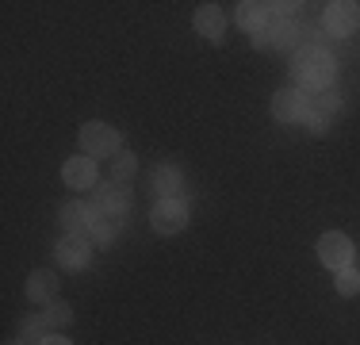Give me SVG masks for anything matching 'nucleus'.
Here are the masks:
<instances>
[{
	"label": "nucleus",
	"mask_w": 360,
	"mask_h": 345,
	"mask_svg": "<svg viewBox=\"0 0 360 345\" xmlns=\"http://www.w3.org/2000/svg\"><path fill=\"white\" fill-rule=\"evenodd\" d=\"M291 73H295V89H303V92H322V89H333L338 62H333V54H330L326 46H319V42H307V46L295 50Z\"/></svg>",
	"instance_id": "obj_1"
},
{
	"label": "nucleus",
	"mask_w": 360,
	"mask_h": 345,
	"mask_svg": "<svg viewBox=\"0 0 360 345\" xmlns=\"http://www.w3.org/2000/svg\"><path fill=\"white\" fill-rule=\"evenodd\" d=\"M81 146L89 158H115L119 153V131L108 123H84L81 127Z\"/></svg>",
	"instance_id": "obj_2"
},
{
	"label": "nucleus",
	"mask_w": 360,
	"mask_h": 345,
	"mask_svg": "<svg viewBox=\"0 0 360 345\" xmlns=\"http://www.w3.org/2000/svg\"><path fill=\"white\" fill-rule=\"evenodd\" d=\"M341 111V96L333 89H322V92H311V104H307V115L303 123L311 127V134H322L330 127V119Z\"/></svg>",
	"instance_id": "obj_3"
},
{
	"label": "nucleus",
	"mask_w": 360,
	"mask_h": 345,
	"mask_svg": "<svg viewBox=\"0 0 360 345\" xmlns=\"http://www.w3.org/2000/svg\"><path fill=\"white\" fill-rule=\"evenodd\" d=\"M353 242H349L341 230H330V234H322L319 238V261L326 265V269H333V272H341V269H349L353 265Z\"/></svg>",
	"instance_id": "obj_4"
},
{
	"label": "nucleus",
	"mask_w": 360,
	"mask_h": 345,
	"mask_svg": "<svg viewBox=\"0 0 360 345\" xmlns=\"http://www.w3.org/2000/svg\"><path fill=\"white\" fill-rule=\"evenodd\" d=\"M58 265L62 269H70V272H81L84 265L92 261V242H89V234H65L62 242H58Z\"/></svg>",
	"instance_id": "obj_5"
},
{
	"label": "nucleus",
	"mask_w": 360,
	"mask_h": 345,
	"mask_svg": "<svg viewBox=\"0 0 360 345\" xmlns=\"http://www.w3.org/2000/svg\"><path fill=\"white\" fill-rule=\"evenodd\" d=\"M150 222L158 234H180L188 227V207L180 200H158L150 211Z\"/></svg>",
	"instance_id": "obj_6"
},
{
	"label": "nucleus",
	"mask_w": 360,
	"mask_h": 345,
	"mask_svg": "<svg viewBox=\"0 0 360 345\" xmlns=\"http://www.w3.org/2000/svg\"><path fill=\"white\" fill-rule=\"evenodd\" d=\"M127 207H131V192L123 184H100L96 196H92V215H111V219H123Z\"/></svg>",
	"instance_id": "obj_7"
},
{
	"label": "nucleus",
	"mask_w": 360,
	"mask_h": 345,
	"mask_svg": "<svg viewBox=\"0 0 360 345\" xmlns=\"http://www.w3.org/2000/svg\"><path fill=\"white\" fill-rule=\"evenodd\" d=\"M307 104H311V92L284 89V92H276V96H272V115H276L280 123H303Z\"/></svg>",
	"instance_id": "obj_8"
},
{
	"label": "nucleus",
	"mask_w": 360,
	"mask_h": 345,
	"mask_svg": "<svg viewBox=\"0 0 360 345\" xmlns=\"http://www.w3.org/2000/svg\"><path fill=\"white\" fill-rule=\"evenodd\" d=\"M326 31L330 34H353L356 27H360V4H353V0H338V4H330L326 8Z\"/></svg>",
	"instance_id": "obj_9"
},
{
	"label": "nucleus",
	"mask_w": 360,
	"mask_h": 345,
	"mask_svg": "<svg viewBox=\"0 0 360 345\" xmlns=\"http://www.w3.org/2000/svg\"><path fill=\"white\" fill-rule=\"evenodd\" d=\"M295 39H299V31H295V23L291 20H276V23H269L264 31H257L253 34V46L257 50H288V46H295Z\"/></svg>",
	"instance_id": "obj_10"
},
{
	"label": "nucleus",
	"mask_w": 360,
	"mask_h": 345,
	"mask_svg": "<svg viewBox=\"0 0 360 345\" xmlns=\"http://www.w3.org/2000/svg\"><path fill=\"white\" fill-rule=\"evenodd\" d=\"M234 20H238V27L242 31H264L272 23V4H261V0H242L238 4V12H234Z\"/></svg>",
	"instance_id": "obj_11"
},
{
	"label": "nucleus",
	"mask_w": 360,
	"mask_h": 345,
	"mask_svg": "<svg viewBox=\"0 0 360 345\" xmlns=\"http://www.w3.org/2000/svg\"><path fill=\"white\" fill-rule=\"evenodd\" d=\"M62 177H65V184H70V188L84 192V188L96 184V161H89L84 153H81V158H70V161H65V169H62Z\"/></svg>",
	"instance_id": "obj_12"
},
{
	"label": "nucleus",
	"mask_w": 360,
	"mask_h": 345,
	"mask_svg": "<svg viewBox=\"0 0 360 345\" xmlns=\"http://www.w3.org/2000/svg\"><path fill=\"white\" fill-rule=\"evenodd\" d=\"M92 203H81V200H70V203H62V227H65V234H89V227H92Z\"/></svg>",
	"instance_id": "obj_13"
},
{
	"label": "nucleus",
	"mask_w": 360,
	"mask_h": 345,
	"mask_svg": "<svg viewBox=\"0 0 360 345\" xmlns=\"http://www.w3.org/2000/svg\"><path fill=\"white\" fill-rule=\"evenodd\" d=\"M222 27H226V20H222V8H219V4L195 8V31H200L203 39L219 42V39H222Z\"/></svg>",
	"instance_id": "obj_14"
},
{
	"label": "nucleus",
	"mask_w": 360,
	"mask_h": 345,
	"mask_svg": "<svg viewBox=\"0 0 360 345\" xmlns=\"http://www.w3.org/2000/svg\"><path fill=\"white\" fill-rule=\"evenodd\" d=\"M150 184H153V192H158L161 200H176V192L184 188V177H180L176 165H158L153 177H150Z\"/></svg>",
	"instance_id": "obj_15"
},
{
	"label": "nucleus",
	"mask_w": 360,
	"mask_h": 345,
	"mask_svg": "<svg viewBox=\"0 0 360 345\" xmlns=\"http://www.w3.org/2000/svg\"><path fill=\"white\" fill-rule=\"evenodd\" d=\"M58 296V276L50 269H35L27 280V299H35V303H54Z\"/></svg>",
	"instance_id": "obj_16"
},
{
	"label": "nucleus",
	"mask_w": 360,
	"mask_h": 345,
	"mask_svg": "<svg viewBox=\"0 0 360 345\" xmlns=\"http://www.w3.org/2000/svg\"><path fill=\"white\" fill-rule=\"evenodd\" d=\"M46 338H50L46 318H42V315H27V318H23V326H20V341L23 345H42Z\"/></svg>",
	"instance_id": "obj_17"
},
{
	"label": "nucleus",
	"mask_w": 360,
	"mask_h": 345,
	"mask_svg": "<svg viewBox=\"0 0 360 345\" xmlns=\"http://www.w3.org/2000/svg\"><path fill=\"white\" fill-rule=\"evenodd\" d=\"M42 318H46V326L50 330H62V326H70L73 322V307L70 303H46V310H42Z\"/></svg>",
	"instance_id": "obj_18"
},
{
	"label": "nucleus",
	"mask_w": 360,
	"mask_h": 345,
	"mask_svg": "<svg viewBox=\"0 0 360 345\" xmlns=\"http://www.w3.org/2000/svg\"><path fill=\"white\" fill-rule=\"evenodd\" d=\"M89 234H92V242H111L119 234V219H111V215H96L92 227H89Z\"/></svg>",
	"instance_id": "obj_19"
},
{
	"label": "nucleus",
	"mask_w": 360,
	"mask_h": 345,
	"mask_svg": "<svg viewBox=\"0 0 360 345\" xmlns=\"http://www.w3.org/2000/svg\"><path fill=\"white\" fill-rule=\"evenodd\" d=\"M111 169H115V180H127V177H134V169H139V158H134L131 150H119L115 161H111Z\"/></svg>",
	"instance_id": "obj_20"
},
{
	"label": "nucleus",
	"mask_w": 360,
	"mask_h": 345,
	"mask_svg": "<svg viewBox=\"0 0 360 345\" xmlns=\"http://www.w3.org/2000/svg\"><path fill=\"white\" fill-rule=\"evenodd\" d=\"M338 291L341 296H360V272L353 269V265L338 272Z\"/></svg>",
	"instance_id": "obj_21"
},
{
	"label": "nucleus",
	"mask_w": 360,
	"mask_h": 345,
	"mask_svg": "<svg viewBox=\"0 0 360 345\" xmlns=\"http://www.w3.org/2000/svg\"><path fill=\"white\" fill-rule=\"evenodd\" d=\"M295 12H299V4H291V0H280V4H272V15H280V20H291Z\"/></svg>",
	"instance_id": "obj_22"
},
{
	"label": "nucleus",
	"mask_w": 360,
	"mask_h": 345,
	"mask_svg": "<svg viewBox=\"0 0 360 345\" xmlns=\"http://www.w3.org/2000/svg\"><path fill=\"white\" fill-rule=\"evenodd\" d=\"M42 345H73V341H65V338H62V334H50V338H46V341H42Z\"/></svg>",
	"instance_id": "obj_23"
},
{
	"label": "nucleus",
	"mask_w": 360,
	"mask_h": 345,
	"mask_svg": "<svg viewBox=\"0 0 360 345\" xmlns=\"http://www.w3.org/2000/svg\"><path fill=\"white\" fill-rule=\"evenodd\" d=\"M8 345H23V341H8Z\"/></svg>",
	"instance_id": "obj_24"
}]
</instances>
